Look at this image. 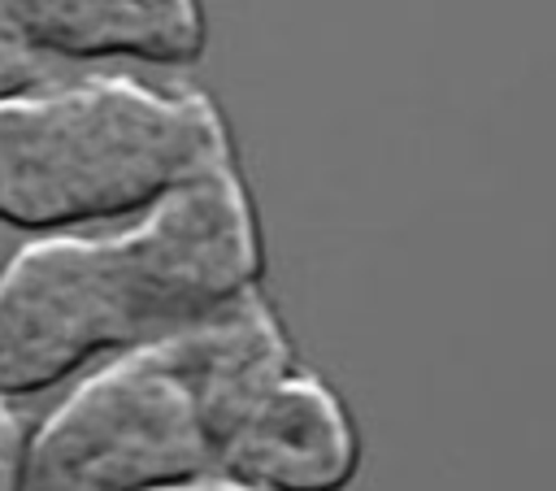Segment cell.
I'll list each match as a JSON object with an SVG mask.
<instances>
[{"instance_id": "obj_4", "label": "cell", "mask_w": 556, "mask_h": 491, "mask_svg": "<svg viewBox=\"0 0 556 491\" xmlns=\"http://www.w3.org/2000/svg\"><path fill=\"white\" fill-rule=\"evenodd\" d=\"M361 465V435L339 391L308 374H282L217 443L213 474L261 491H343Z\"/></svg>"}, {"instance_id": "obj_7", "label": "cell", "mask_w": 556, "mask_h": 491, "mask_svg": "<svg viewBox=\"0 0 556 491\" xmlns=\"http://www.w3.org/2000/svg\"><path fill=\"white\" fill-rule=\"evenodd\" d=\"M26 452L30 426L9 404V395H0V491H26Z\"/></svg>"}, {"instance_id": "obj_6", "label": "cell", "mask_w": 556, "mask_h": 491, "mask_svg": "<svg viewBox=\"0 0 556 491\" xmlns=\"http://www.w3.org/2000/svg\"><path fill=\"white\" fill-rule=\"evenodd\" d=\"M43 65H48V56L35 52V48L13 30V22L0 13V96H13V91H22V87L39 83V78H43Z\"/></svg>"}, {"instance_id": "obj_8", "label": "cell", "mask_w": 556, "mask_h": 491, "mask_svg": "<svg viewBox=\"0 0 556 491\" xmlns=\"http://www.w3.org/2000/svg\"><path fill=\"white\" fill-rule=\"evenodd\" d=\"M161 491H261V487H243V482H230L222 474H200V478H187V482H174Z\"/></svg>"}, {"instance_id": "obj_2", "label": "cell", "mask_w": 556, "mask_h": 491, "mask_svg": "<svg viewBox=\"0 0 556 491\" xmlns=\"http://www.w3.org/2000/svg\"><path fill=\"white\" fill-rule=\"evenodd\" d=\"M230 156L226 117L195 87L39 78L0 96V222L52 235L135 217Z\"/></svg>"}, {"instance_id": "obj_3", "label": "cell", "mask_w": 556, "mask_h": 491, "mask_svg": "<svg viewBox=\"0 0 556 491\" xmlns=\"http://www.w3.org/2000/svg\"><path fill=\"white\" fill-rule=\"evenodd\" d=\"M217 430L169 335L109 352L43 417L26 491H161L213 474Z\"/></svg>"}, {"instance_id": "obj_1", "label": "cell", "mask_w": 556, "mask_h": 491, "mask_svg": "<svg viewBox=\"0 0 556 491\" xmlns=\"http://www.w3.org/2000/svg\"><path fill=\"white\" fill-rule=\"evenodd\" d=\"M261 222L235 156L113 235H35L0 269V395L48 391L96 356L261 287Z\"/></svg>"}, {"instance_id": "obj_5", "label": "cell", "mask_w": 556, "mask_h": 491, "mask_svg": "<svg viewBox=\"0 0 556 491\" xmlns=\"http://www.w3.org/2000/svg\"><path fill=\"white\" fill-rule=\"evenodd\" d=\"M13 30L43 56L191 65L208 26L200 0H0Z\"/></svg>"}]
</instances>
